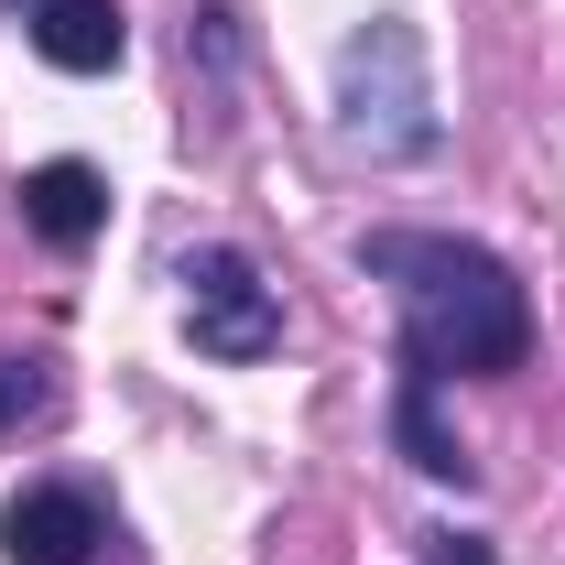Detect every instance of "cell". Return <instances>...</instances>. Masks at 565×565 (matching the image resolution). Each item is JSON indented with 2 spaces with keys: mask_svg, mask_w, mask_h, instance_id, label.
Returning a JSON list of instances; mask_svg holds the SVG:
<instances>
[{
  "mask_svg": "<svg viewBox=\"0 0 565 565\" xmlns=\"http://www.w3.org/2000/svg\"><path fill=\"white\" fill-rule=\"evenodd\" d=\"M338 141H349V152H370V163H414V152H435V141H446L414 22L370 11L349 44H338Z\"/></svg>",
  "mask_w": 565,
  "mask_h": 565,
  "instance_id": "7a4b0ae2",
  "label": "cell"
},
{
  "mask_svg": "<svg viewBox=\"0 0 565 565\" xmlns=\"http://www.w3.org/2000/svg\"><path fill=\"white\" fill-rule=\"evenodd\" d=\"M359 273L392 282L403 305V370L435 381H500L533 359V294L522 273L479 250V239H446V228H370L359 239Z\"/></svg>",
  "mask_w": 565,
  "mask_h": 565,
  "instance_id": "6da1fadb",
  "label": "cell"
},
{
  "mask_svg": "<svg viewBox=\"0 0 565 565\" xmlns=\"http://www.w3.org/2000/svg\"><path fill=\"white\" fill-rule=\"evenodd\" d=\"M0 555H11V565H98V555H109V500L76 490V479L11 490V511H0Z\"/></svg>",
  "mask_w": 565,
  "mask_h": 565,
  "instance_id": "277c9868",
  "label": "cell"
},
{
  "mask_svg": "<svg viewBox=\"0 0 565 565\" xmlns=\"http://www.w3.org/2000/svg\"><path fill=\"white\" fill-rule=\"evenodd\" d=\"M22 11H33V0H22Z\"/></svg>",
  "mask_w": 565,
  "mask_h": 565,
  "instance_id": "30bf717a",
  "label": "cell"
},
{
  "mask_svg": "<svg viewBox=\"0 0 565 565\" xmlns=\"http://www.w3.org/2000/svg\"><path fill=\"white\" fill-rule=\"evenodd\" d=\"M33 55L66 76H109L131 55V11L120 0H33Z\"/></svg>",
  "mask_w": 565,
  "mask_h": 565,
  "instance_id": "8992f818",
  "label": "cell"
},
{
  "mask_svg": "<svg viewBox=\"0 0 565 565\" xmlns=\"http://www.w3.org/2000/svg\"><path fill=\"white\" fill-rule=\"evenodd\" d=\"M392 446L414 457L424 479H457V490L479 479V457H468V446L446 435V414H435V370H403V381H392Z\"/></svg>",
  "mask_w": 565,
  "mask_h": 565,
  "instance_id": "52a82bcc",
  "label": "cell"
},
{
  "mask_svg": "<svg viewBox=\"0 0 565 565\" xmlns=\"http://www.w3.org/2000/svg\"><path fill=\"white\" fill-rule=\"evenodd\" d=\"M424 565H500L479 533H424Z\"/></svg>",
  "mask_w": 565,
  "mask_h": 565,
  "instance_id": "9c48e42d",
  "label": "cell"
},
{
  "mask_svg": "<svg viewBox=\"0 0 565 565\" xmlns=\"http://www.w3.org/2000/svg\"><path fill=\"white\" fill-rule=\"evenodd\" d=\"M22 228H33V239H44V250H87V239H98V228H109V174H98V163H33V174H22Z\"/></svg>",
  "mask_w": 565,
  "mask_h": 565,
  "instance_id": "5b68a950",
  "label": "cell"
},
{
  "mask_svg": "<svg viewBox=\"0 0 565 565\" xmlns=\"http://www.w3.org/2000/svg\"><path fill=\"white\" fill-rule=\"evenodd\" d=\"M174 282H185V338H196L207 359L239 370V359H273L282 349V294L262 282L250 250L207 239V250H185V273H174Z\"/></svg>",
  "mask_w": 565,
  "mask_h": 565,
  "instance_id": "3957f363",
  "label": "cell"
},
{
  "mask_svg": "<svg viewBox=\"0 0 565 565\" xmlns=\"http://www.w3.org/2000/svg\"><path fill=\"white\" fill-rule=\"evenodd\" d=\"M55 403H66L55 359H44V349H0V435H22V424H55Z\"/></svg>",
  "mask_w": 565,
  "mask_h": 565,
  "instance_id": "ba28073f",
  "label": "cell"
}]
</instances>
